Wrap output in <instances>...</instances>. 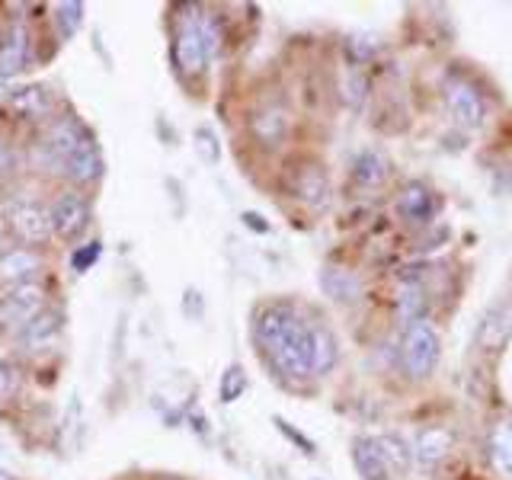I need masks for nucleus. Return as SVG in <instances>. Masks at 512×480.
I'll list each match as a JSON object with an SVG mask.
<instances>
[{
    "instance_id": "f257e3e1",
    "label": "nucleus",
    "mask_w": 512,
    "mask_h": 480,
    "mask_svg": "<svg viewBox=\"0 0 512 480\" xmlns=\"http://www.w3.org/2000/svg\"><path fill=\"white\" fill-rule=\"evenodd\" d=\"M253 336L266 362L276 368L282 378H314L311 372L314 327L304 324L292 304H285V301L266 304V308L256 314Z\"/></svg>"
},
{
    "instance_id": "cd10ccee",
    "label": "nucleus",
    "mask_w": 512,
    "mask_h": 480,
    "mask_svg": "<svg viewBox=\"0 0 512 480\" xmlns=\"http://www.w3.org/2000/svg\"><path fill=\"white\" fill-rule=\"evenodd\" d=\"M397 314H400V320H407V324H413V320H420V314H423V288H420V285L400 288Z\"/></svg>"
},
{
    "instance_id": "7c9ffc66",
    "label": "nucleus",
    "mask_w": 512,
    "mask_h": 480,
    "mask_svg": "<svg viewBox=\"0 0 512 480\" xmlns=\"http://www.w3.org/2000/svg\"><path fill=\"white\" fill-rule=\"evenodd\" d=\"M276 426H279V429H282V432H285V436H288V439H292L295 445H301V448H304V452H308V455H314V442H308V439H304V436H301V432H295L292 426H288V423L282 420V416H276Z\"/></svg>"
},
{
    "instance_id": "2eb2a0df",
    "label": "nucleus",
    "mask_w": 512,
    "mask_h": 480,
    "mask_svg": "<svg viewBox=\"0 0 512 480\" xmlns=\"http://www.w3.org/2000/svg\"><path fill=\"white\" fill-rule=\"evenodd\" d=\"M320 288L324 295L336 304H356L362 298V282L356 272H349L343 266H324L320 269Z\"/></svg>"
},
{
    "instance_id": "2f4dec72",
    "label": "nucleus",
    "mask_w": 512,
    "mask_h": 480,
    "mask_svg": "<svg viewBox=\"0 0 512 480\" xmlns=\"http://www.w3.org/2000/svg\"><path fill=\"white\" fill-rule=\"evenodd\" d=\"M10 391H13V368L0 359V400H7Z\"/></svg>"
},
{
    "instance_id": "6e6552de",
    "label": "nucleus",
    "mask_w": 512,
    "mask_h": 480,
    "mask_svg": "<svg viewBox=\"0 0 512 480\" xmlns=\"http://www.w3.org/2000/svg\"><path fill=\"white\" fill-rule=\"evenodd\" d=\"M90 202L80 196V192H64L48 208V218H52V234H58L61 240H74L87 231L90 224Z\"/></svg>"
},
{
    "instance_id": "c756f323",
    "label": "nucleus",
    "mask_w": 512,
    "mask_h": 480,
    "mask_svg": "<svg viewBox=\"0 0 512 480\" xmlns=\"http://www.w3.org/2000/svg\"><path fill=\"white\" fill-rule=\"evenodd\" d=\"M96 256H100V244H87V250H77L74 253V260H71V266H74V272H87L93 263H96Z\"/></svg>"
},
{
    "instance_id": "b1692460",
    "label": "nucleus",
    "mask_w": 512,
    "mask_h": 480,
    "mask_svg": "<svg viewBox=\"0 0 512 480\" xmlns=\"http://www.w3.org/2000/svg\"><path fill=\"white\" fill-rule=\"evenodd\" d=\"M340 93H343V103L349 109H359L365 100H368V77L362 74V68H349L343 71V80H340Z\"/></svg>"
},
{
    "instance_id": "aec40b11",
    "label": "nucleus",
    "mask_w": 512,
    "mask_h": 480,
    "mask_svg": "<svg viewBox=\"0 0 512 480\" xmlns=\"http://www.w3.org/2000/svg\"><path fill=\"white\" fill-rule=\"evenodd\" d=\"M452 452V432L442 426H429L420 432V439L413 445V455L420 458V464H436Z\"/></svg>"
},
{
    "instance_id": "dca6fc26",
    "label": "nucleus",
    "mask_w": 512,
    "mask_h": 480,
    "mask_svg": "<svg viewBox=\"0 0 512 480\" xmlns=\"http://www.w3.org/2000/svg\"><path fill=\"white\" fill-rule=\"evenodd\" d=\"M436 212V196L423 183H407L397 196V215L407 218L410 224H426Z\"/></svg>"
},
{
    "instance_id": "6ab92c4d",
    "label": "nucleus",
    "mask_w": 512,
    "mask_h": 480,
    "mask_svg": "<svg viewBox=\"0 0 512 480\" xmlns=\"http://www.w3.org/2000/svg\"><path fill=\"white\" fill-rule=\"evenodd\" d=\"M388 160H384L381 151H362L356 157V164H352V180H356L362 189H378L388 183Z\"/></svg>"
},
{
    "instance_id": "9d476101",
    "label": "nucleus",
    "mask_w": 512,
    "mask_h": 480,
    "mask_svg": "<svg viewBox=\"0 0 512 480\" xmlns=\"http://www.w3.org/2000/svg\"><path fill=\"white\" fill-rule=\"evenodd\" d=\"M7 112L23 122H39L55 112V93L45 84H29L7 96Z\"/></svg>"
},
{
    "instance_id": "393cba45",
    "label": "nucleus",
    "mask_w": 512,
    "mask_h": 480,
    "mask_svg": "<svg viewBox=\"0 0 512 480\" xmlns=\"http://www.w3.org/2000/svg\"><path fill=\"white\" fill-rule=\"evenodd\" d=\"M378 445H381V452L384 458L391 461V468L394 474H404L410 468V458H413V448L404 442V439H397V436H378Z\"/></svg>"
},
{
    "instance_id": "4be33fe9",
    "label": "nucleus",
    "mask_w": 512,
    "mask_h": 480,
    "mask_svg": "<svg viewBox=\"0 0 512 480\" xmlns=\"http://www.w3.org/2000/svg\"><path fill=\"white\" fill-rule=\"evenodd\" d=\"M336 365V340L327 327H314V349H311V372L327 375Z\"/></svg>"
},
{
    "instance_id": "473e14b6",
    "label": "nucleus",
    "mask_w": 512,
    "mask_h": 480,
    "mask_svg": "<svg viewBox=\"0 0 512 480\" xmlns=\"http://www.w3.org/2000/svg\"><path fill=\"white\" fill-rule=\"evenodd\" d=\"M240 218H244V224H247L250 231H256V234H269V231H272V228H269V221H266L263 215H256V212H244Z\"/></svg>"
},
{
    "instance_id": "9b49d317",
    "label": "nucleus",
    "mask_w": 512,
    "mask_h": 480,
    "mask_svg": "<svg viewBox=\"0 0 512 480\" xmlns=\"http://www.w3.org/2000/svg\"><path fill=\"white\" fill-rule=\"evenodd\" d=\"M45 260L39 250L32 247H13L0 253V285L4 288H16V285H26L32 282L42 272Z\"/></svg>"
},
{
    "instance_id": "39448f33",
    "label": "nucleus",
    "mask_w": 512,
    "mask_h": 480,
    "mask_svg": "<svg viewBox=\"0 0 512 480\" xmlns=\"http://www.w3.org/2000/svg\"><path fill=\"white\" fill-rule=\"evenodd\" d=\"M288 192H292V199L301 202L304 208L320 212V208H327L330 202V176L317 160H298V164L288 170Z\"/></svg>"
},
{
    "instance_id": "f03ea898",
    "label": "nucleus",
    "mask_w": 512,
    "mask_h": 480,
    "mask_svg": "<svg viewBox=\"0 0 512 480\" xmlns=\"http://www.w3.org/2000/svg\"><path fill=\"white\" fill-rule=\"evenodd\" d=\"M90 135L84 132V125L74 122V119H55L52 125L45 128L39 144H36V164L45 167L48 173H64V164L68 157L87 144Z\"/></svg>"
},
{
    "instance_id": "f3484780",
    "label": "nucleus",
    "mask_w": 512,
    "mask_h": 480,
    "mask_svg": "<svg viewBox=\"0 0 512 480\" xmlns=\"http://www.w3.org/2000/svg\"><path fill=\"white\" fill-rule=\"evenodd\" d=\"M64 176H68L71 183H93L103 176V157H100V148L93 144V138L87 144H80V148L68 157V164H64Z\"/></svg>"
},
{
    "instance_id": "72a5a7b5",
    "label": "nucleus",
    "mask_w": 512,
    "mask_h": 480,
    "mask_svg": "<svg viewBox=\"0 0 512 480\" xmlns=\"http://www.w3.org/2000/svg\"><path fill=\"white\" fill-rule=\"evenodd\" d=\"M7 164H10V151H7V144H4V138H0V173L7 170Z\"/></svg>"
},
{
    "instance_id": "bb28decb",
    "label": "nucleus",
    "mask_w": 512,
    "mask_h": 480,
    "mask_svg": "<svg viewBox=\"0 0 512 480\" xmlns=\"http://www.w3.org/2000/svg\"><path fill=\"white\" fill-rule=\"evenodd\" d=\"M247 391V375H244V368L240 365H228L224 368V375L218 381V397H221V404H234V400Z\"/></svg>"
},
{
    "instance_id": "a211bd4d",
    "label": "nucleus",
    "mask_w": 512,
    "mask_h": 480,
    "mask_svg": "<svg viewBox=\"0 0 512 480\" xmlns=\"http://www.w3.org/2000/svg\"><path fill=\"white\" fill-rule=\"evenodd\" d=\"M487 452H490L493 471L512 480V420H500L490 429Z\"/></svg>"
},
{
    "instance_id": "20e7f679",
    "label": "nucleus",
    "mask_w": 512,
    "mask_h": 480,
    "mask_svg": "<svg viewBox=\"0 0 512 480\" xmlns=\"http://www.w3.org/2000/svg\"><path fill=\"white\" fill-rule=\"evenodd\" d=\"M42 311H45V288L39 282L7 288L4 298H0V330L20 336Z\"/></svg>"
},
{
    "instance_id": "c85d7f7f",
    "label": "nucleus",
    "mask_w": 512,
    "mask_h": 480,
    "mask_svg": "<svg viewBox=\"0 0 512 480\" xmlns=\"http://www.w3.org/2000/svg\"><path fill=\"white\" fill-rule=\"evenodd\" d=\"M192 141H196V151L205 164H218L221 160V144H218V135L212 132L208 125H199L196 132H192Z\"/></svg>"
},
{
    "instance_id": "f704fd0d",
    "label": "nucleus",
    "mask_w": 512,
    "mask_h": 480,
    "mask_svg": "<svg viewBox=\"0 0 512 480\" xmlns=\"http://www.w3.org/2000/svg\"><path fill=\"white\" fill-rule=\"evenodd\" d=\"M4 244H7V228L0 224V253H4Z\"/></svg>"
},
{
    "instance_id": "5701e85b",
    "label": "nucleus",
    "mask_w": 512,
    "mask_h": 480,
    "mask_svg": "<svg viewBox=\"0 0 512 480\" xmlns=\"http://www.w3.org/2000/svg\"><path fill=\"white\" fill-rule=\"evenodd\" d=\"M55 13V29H58V36L68 42L77 36V29L84 26V4H77V0H68V4H55L52 7Z\"/></svg>"
},
{
    "instance_id": "423d86ee",
    "label": "nucleus",
    "mask_w": 512,
    "mask_h": 480,
    "mask_svg": "<svg viewBox=\"0 0 512 480\" xmlns=\"http://www.w3.org/2000/svg\"><path fill=\"white\" fill-rule=\"evenodd\" d=\"M173 64H176V71H180L183 77H202L205 74L208 48H205V39H202V29H199L196 16H192V20H183L180 29H176V36H173Z\"/></svg>"
},
{
    "instance_id": "ddd939ff",
    "label": "nucleus",
    "mask_w": 512,
    "mask_h": 480,
    "mask_svg": "<svg viewBox=\"0 0 512 480\" xmlns=\"http://www.w3.org/2000/svg\"><path fill=\"white\" fill-rule=\"evenodd\" d=\"M288 125H292V119H288V112L282 106H260L250 116V135L253 141L260 144V148L272 151V148H279V144L285 141L288 135Z\"/></svg>"
},
{
    "instance_id": "a878e982",
    "label": "nucleus",
    "mask_w": 512,
    "mask_h": 480,
    "mask_svg": "<svg viewBox=\"0 0 512 480\" xmlns=\"http://www.w3.org/2000/svg\"><path fill=\"white\" fill-rule=\"evenodd\" d=\"M378 39L375 36H365V32H356V36H349L346 39V58H349V64L352 68H359V64H365V61H372L375 55H378Z\"/></svg>"
},
{
    "instance_id": "0eeeda50",
    "label": "nucleus",
    "mask_w": 512,
    "mask_h": 480,
    "mask_svg": "<svg viewBox=\"0 0 512 480\" xmlns=\"http://www.w3.org/2000/svg\"><path fill=\"white\" fill-rule=\"evenodd\" d=\"M7 228L13 237H20L23 244H45L52 237V218H48V208L36 199H23L13 202L7 212Z\"/></svg>"
},
{
    "instance_id": "412c9836",
    "label": "nucleus",
    "mask_w": 512,
    "mask_h": 480,
    "mask_svg": "<svg viewBox=\"0 0 512 480\" xmlns=\"http://www.w3.org/2000/svg\"><path fill=\"white\" fill-rule=\"evenodd\" d=\"M61 324H64V317H61L58 311H48V308H45L20 336H16V340H20L26 349H32V346H45V343H52L55 336L61 333Z\"/></svg>"
},
{
    "instance_id": "f8f14e48",
    "label": "nucleus",
    "mask_w": 512,
    "mask_h": 480,
    "mask_svg": "<svg viewBox=\"0 0 512 480\" xmlns=\"http://www.w3.org/2000/svg\"><path fill=\"white\" fill-rule=\"evenodd\" d=\"M29 26L23 20H13L7 23V32H4V42H0V80L7 77H16L29 61Z\"/></svg>"
},
{
    "instance_id": "7ed1b4c3",
    "label": "nucleus",
    "mask_w": 512,
    "mask_h": 480,
    "mask_svg": "<svg viewBox=\"0 0 512 480\" xmlns=\"http://www.w3.org/2000/svg\"><path fill=\"white\" fill-rule=\"evenodd\" d=\"M439 356H442V340H439V330L429 324L426 317L413 320L404 330V365L410 378L423 381L436 372L439 365Z\"/></svg>"
},
{
    "instance_id": "e433bc0d",
    "label": "nucleus",
    "mask_w": 512,
    "mask_h": 480,
    "mask_svg": "<svg viewBox=\"0 0 512 480\" xmlns=\"http://www.w3.org/2000/svg\"><path fill=\"white\" fill-rule=\"evenodd\" d=\"M506 330H509V336H512V311H509V317H506Z\"/></svg>"
},
{
    "instance_id": "4468645a",
    "label": "nucleus",
    "mask_w": 512,
    "mask_h": 480,
    "mask_svg": "<svg viewBox=\"0 0 512 480\" xmlns=\"http://www.w3.org/2000/svg\"><path fill=\"white\" fill-rule=\"evenodd\" d=\"M352 464H356L362 480H394L397 477L391 461L384 458L378 439H368V436H359L352 442Z\"/></svg>"
},
{
    "instance_id": "4c0bfd02",
    "label": "nucleus",
    "mask_w": 512,
    "mask_h": 480,
    "mask_svg": "<svg viewBox=\"0 0 512 480\" xmlns=\"http://www.w3.org/2000/svg\"><path fill=\"white\" fill-rule=\"evenodd\" d=\"M0 480H7V474H4V471H0Z\"/></svg>"
},
{
    "instance_id": "1a4fd4ad",
    "label": "nucleus",
    "mask_w": 512,
    "mask_h": 480,
    "mask_svg": "<svg viewBox=\"0 0 512 480\" xmlns=\"http://www.w3.org/2000/svg\"><path fill=\"white\" fill-rule=\"evenodd\" d=\"M445 106H448V116L464 128H477L487 116L484 96L471 84H464V80H452V84L445 87Z\"/></svg>"
},
{
    "instance_id": "c9c22d12",
    "label": "nucleus",
    "mask_w": 512,
    "mask_h": 480,
    "mask_svg": "<svg viewBox=\"0 0 512 480\" xmlns=\"http://www.w3.org/2000/svg\"><path fill=\"white\" fill-rule=\"evenodd\" d=\"M4 32H7V23H4V20H0V42H4Z\"/></svg>"
}]
</instances>
